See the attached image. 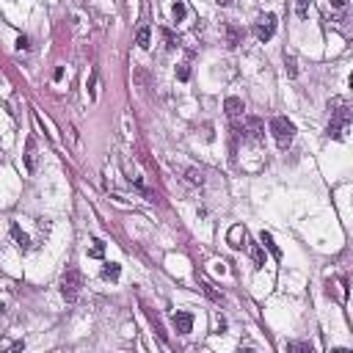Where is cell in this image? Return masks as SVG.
<instances>
[{
    "mask_svg": "<svg viewBox=\"0 0 353 353\" xmlns=\"http://www.w3.org/2000/svg\"><path fill=\"white\" fill-rule=\"evenodd\" d=\"M218 6H232V0H216Z\"/></svg>",
    "mask_w": 353,
    "mask_h": 353,
    "instance_id": "obj_30",
    "label": "cell"
},
{
    "mask_svg": "<svg viewBox=\"0 0 353 353\" xmlns=\"http://www.w3.org/2000/svg\"><path fill=\"white\" fill-rule=\"evenodd\" d=\"M243 132H248L254 141H259V138L265 135V124H262V119H257V116H245V121H243Z\"/></svg>",
    "mask_w": 353,
    "mask_h": 353,
    "instance_id": "obj_8",
    "label": "cell"
},
{
    "mask_svg": "<svg viewBox=\"0 0 353 353\" xmlns=\"http://www.w3.org/2000/svg\"><path fill=\"white\" fill-rule=\"evenodd\" d=\"M284 66H287V75H290V78H298V66H295V58H293V55H287V58H284Z\"/></svg>",
    "mask_w": 353,
    "mask_h": 353,
    "instance_id": "obj_21",
    "label": "cell"
},
{
    "mask_svg": "<svg viewBox=\"0 0 353 353\" xmlns=\"http://www.w3.org/2000/svg\"><path fill=\"white\" fill-rule=\"evenodd\" d=\"M80 287H83V276H80L78 268H66L64 276H61V295H64L69 304H75L80 295Z\"/></svg>",
    "mask_w": 353,
    "mask_h": 353,
    "instance_id": "obj_2",
    "label": "cell"
},
{
    "mask_svg": "<svg viewBox=\"0 0 353 353\" xmlns=\"http://www.w3.org/2000/svg\"><path fill=\"white\" fill-rule=\"evenodd\" d=\"M11 237H14V243H17L19 248H22V251H28V248H30V237L22 232V227H19L17 221L11 224Z\"/></svg>",
    "mask_w": 353,
    "mask_h": 353,
    "instance_id": "obj_11",
    "label": "cell"
},
{
    "mask_svg": "<svg viewBox=\"0 0 353 353\" xmlns=\"http://www.w3.org/2000/svg\"><path fill=\"white\" fill-rule=\"evenodd\" d=\"M149 42H152V30H149V28H141V30L135 33V44H138L141 50H149Z\"/></svg>",
    "mask_w": 353,
    "mask_h": 353,
    "instance_id": "obj_14",
    "label": "cell"
},
{
    "mask_svg": "<svg viewBox=\"0 0 353 353\" xmlns=\"http://www.w3.org/2000/svg\"><path fill=\"white\" fill-rule=\"evenodd\" d=\"M97 86H100V75H97V69L91 72V80H89V97L91 100H97Z\"/></svg>",
    "mask_w": 353,
    "mask_h": 353,
    "instance_id": "obj_20",
    "label": "cell"
},
{
    "mask_svg": "<svg viewBox=\"0 0 353 353\" xmlns=\"http://www.w3.org/2000/svg\"><path fill=\"white\" fill-rule=\"evenodd\" d=\"M224 111H227L229 119H237V116H243L245 105H243V100H237V97H227V102H224Z\"/></svg>",
    "mask_w": 353,
    "mask_h": 353,
    "instance_id": "obj_10",
    "label": "cell"
},
{
    "mask_svg": "<svg viewBox=\"0 0 353 353\" xmlns=\"http://www.w3.org/2000/svg\"><path fill=\"white\" fill-rule=\"evenodd\" d=\"M245 237H248V235H245V229L237 224V227H232V229H229V235H227V243L232 245V248H243V245H245Z\"/></svg>",
    "mask_w": 353,
    "mask_h": 353,
    "instance_id": "obj_9",
    "label": "cell"
},
{
    "mask_svg": "<svg viewBox=\"0 0 353 353\" xmlns=\"http://www.w3.org/2000/svg\"><path fill=\"white\" fill-rule=\"evenodd\" d=\"M273 33H276V14H259L257 22H254V36L259 42H268V39H273Z\"/></svg>",
    "mask_w": 353,
    "mask_h": 353,
    "instance_id": "obj_4",
    "label": "cell"
},
{
    "mask_svg": "<svg viewBox=\"0 0 353 353\" xmlns=\"http://www.w3.org/2000/svg\"><path fill=\"white\" fill-rule=\"evenodd\" d=\"M224 33H227V47H237L240 44V30L235 28V25H227Z\"/></svg>",
    "mask_w": 353,
    "mask_h": 353,
    "instance_id": "obj_15",
    "label": "cell"
},
{
    "mask_svg": "<svg viewBox=\"0 0 353 353\" xmlns=\"http://www.w3.org/2000/svg\"><path fill=\"white\" fill-rule=\"evenodd\" d=\"M295 14H298V19L309 17V0H295Z\"/></svg>",
    "mask_w": 353,
    "mask_h": 353,
    "instance_id": "obj_19",
    "label": "cell"
},
{
    "mask_svg": "<svg viewBox=\"0 0 353 353\" xmlns=\"http://www.w3.org/2000/svg\"><path fill=\"white\" fill-rule=\"evenodd\" d=\"M144 309V315H146V320L152 323V329H155V334L160 337V342L163 345H168V334H166V329H163V320H160V315H157L155 309H149V306H141Z\"/></svg>",
    "mask_w": 353,
    "mask_h": 353,
    "instance_id": "obj_7",
    "label": "cell"
},
{
    "mask_svg": "<svg viewBox=\"0 0 353 353\" xmlns=\"http://www.w3.org/2000/svg\"><path fill=\"white\" fill-rule=\"evenodd\" d=\"M345 3H348V0H331V6H334V8H345Z\"/></svg>",
    "mask_w": 353,
    "mask_h": 353,
    "instance_id": "obj_28",
    "label": "cell"
},
{
    "mask_svg": "<svg viewBox=\"0 0 353 353\" xmlns=\"http://www.w3.org/2000/svg\"><path fill=\"white\" fill-rule=\"evenodd\" d=\"M177 78H180L182 83H185V80L191 78V66H188V64H180V69H177Z\"/></svg>",
    "mask_w": 353,
    "mask_h": 353,
    "instance_id": "obj_26",
    "label": "cell"
},
{
    "mask_svg": "<svg viewBox=\"0 0 353 353\" xmlns=\"http://www.w3.org/2000/svg\"><path fill=\"white\" fill-rule=\"evenodd\" d=\"M53 78H55V80H61V78H64V66H58V69H55V72H53Z\"/></svg>",
    "mask_w": 353,
    "mask_h": 353,
    "instance_id": "obj_29",
    "label": "cell"
},
{
    "mask_svg": "<svg viewBox=\"0 0 353 353\" xmlns=\"http://www.w3.org/2000/svg\"><path fill=\"white\" fill-rule=\"evenodd\" d=\"M185 177H188V182H191V185H204V174L199 171V168H188Z\"/></svg>",
    "mask_w": 353,
    "mask_h": 353,
    "instance_id": "obj_17",
    "label": "cell"
},
{
    "mask_svg": "<svg viewBox=\"0 0 353 353\" xmlns=\"http://www.w3.org/2000/svg\"><path fill=\"white\" fill-rule=\"evenodd\" d=\"M163 36H166V47H168V50H174L177 44H180V39H174L171 30H163Z\"/></svg>",
    "mask_w": 353,
    "mask_h": 353,
    "instance_id": "obj_25",
    "label": "cell"
},
{
    "mask_svg": "<svg viewBox=\"0 0 353 353\" xmlns=\"http://www.w3.org/2000/svg\"><path fill=\"white\" fill-rule=\"evenodd\" d=\"M17 50H30V39L28 36H19L17 39Z\"/></svg>",
    "mask_w": 353,
    "mask_h": 353,
    "instance_id": "obj_27",
    "label": "cell"
},
{
    "mask_svg": "<svg viewBox=\"0 0 353 353\" xmlns=\"http://www.w3.org/2000/svg\"><path fill=\"white\" fill-rule=\"evenodd\" d=\"M119 276H121V265L119 262H105V265H102V279L116 281Z\"/></svg>",
    "mask_w": 353,
    "mask_h": 353,
    "instance_id": "obj_13",
    "label": "cell"
},
{
    "mask_svg": "<svg viewBox=\"0 0 353 353\" xmlns=\"http://www.w3.org/2000/svg\"><path fill=\"white\" fill-rule=\"evenodd\" d=\"M171 323H174V329H177V334H188V331L193 329V315L191 312H174L171 315Z\"/></svg>",
    "mask_w": 353,
    "mask_h": 353,
    "instance_id": "obj_6",
    "label": "cell"
},
{
    "mask_svg": "<svg viewBox=\"0 0 353 353\" xmlns=\"http://www.w3.org/2000/svg\"><path fill=\"white\" fill-rule=\"evenodd\" d=\"M270 132H273L279 149H287V146L293 144V138H295V124L287 119V116H276V119L270 121Z\"/></svg>",
    "mask_w": 353,
    "mask_h": 353,
    "instance_id": "obj_3",
    "label": "cell"
},
{
    "mask_svg": "<svg viewBox=\"0 0 353 353\" xmlns=\"http://www.w3.org/2000/svg\"><path fill=\"white\" fill-rule=\"evenodd\" d=\"M102 254H105V243H102V240H94V245H91L89 257H102Z\"/></svg>",
    "mask_w": 353,
    "mask_h": 353,
    "instance_id": "obj_22",
    "label": "cell"
},
{
    "mask_svg": "<svg viewBox=\"0 0 353 353\" xmlns=\"http://www.w3.org/2000/svg\"><path fill=\"white\" fill-rule=\"evenodd\" d=\"M251 259L257 268H265V251H262V245L259 243H251Z\"/></svg>",
    "mask_w": 353,
    "mask_h": 353,
    "instance_id": "obj_16",
    "label": "cell"
},
{
    "mask_svg": "<svg viewBox=\"0 0 353 353\" xmlns=\"http://www.w3.org/2000/svg\"><path fill=\"white\" fill-rule=\"evenodd\" d=\"M171 14H174V19H177V22H182V19H185V14H188L185 3H182V0H177V3H174V8H171Z\"/></svg>",
    "mask_w": 353,
    "mask_h": 353,
    "instance_id": "obj_18",
    "label": "cell"
},
{
    "mask_svg": "<svg viewBox=\"0 0 353 353\" xmlns=\"http://www.w3.org/2000/svg\"><path fill=\"white\" fill-rule=\"evenodd\" d=\"M287 351H301V353H312V345H306V342H290Z\"/></svg>",
    "mask_w": 353,
    "mask_h": 353,
    "instance_id": "obj_24",
    "label": "cell"
},
{
    "mask_svg": "<svg viewBox=\"0 0 353 353\" xmlns=\"http://www.w3.org/2000/svg\"><path fill=\"white\" fill-rule=\"evenodd\" d=\"M329 111H331V124H329V138L334 141H342L351 127V108H348L342 100H331L329 102Z\"/></svg>",
    "mask_w": 353,
    "mask_h": 353,
    "instance_id": "obj_1",
    "label": "cell"
},
{
    "mask_svg": "<svg viewBox=\"0 0 353 353\" xmlns=\"http://www.w3.org/2000/svg\"><path fill=\"white\" fill-rule=\"evenodd\" d=\"M202 290H204V293H207V295H210V298H213V301H218V304H221V301H224V295H221V293H216V290L210 287L207 281H202Z\"/></svg>",
    "mask_w": 353,
    "mask_h": 353,
    "instance_id": "obj_23",
    "label": "cell"
},
{
    "mask_svg": "<svg viewBox=\"0 0 353 353\" xmlns=\"http://www.w3.org/2000/svg\"><path fill=\"white\" fill-rule=\"evenodd\" d=\"M36 141L33 138H25V155H22V163H25V171L28 174H36Z\"/></svg>",
    "mask_w": 353,
    "mask_h": 353,
    "instance_id": "obj_5",
    "label": "cell"
},
{
    "mask_svg": "<svg viewBox=\"0 0 353 353\" xmlns=\"http://www.w3.org/2000/svg\"><path fill=\"white\" fill-rule=\"evenodd\" d=\"M259 243H262L265 248H268V251L273 254V259H281V248H279V245L273 243V237H270V232H259Z\"/></svg>",
    "mask_w": 353,
    "mask_h": 353,
    "instance_id": "obj_12",
    "label": "cell"
}]
</instances>
